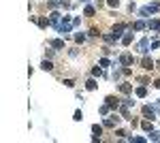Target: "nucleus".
<instances>
[{
	"label": "nucleus",
	"mask_w": 160,
	"mask_h": 143,
	"mask_svg": "<svg viewBox=\"0 0 160 143\" xmlns=\"http://www.w3.org/2000/svg\"><path fill=\"white\" fill-rule=\"evenodd\" d=\"M126 28H128L126 24H118V26H115V28H113V34H111V39H113V41H118V39H122V32L126 30Z\"/></svg>",
	"instance_id": "nucleus-1"
},
{
	"label": "nucleus",
	"mask_w": 160,
	"mask_h": 143,
	"mask_svg": "<svg viewBox=\"0 0 160 143\" xmlns=\"http://www.w3.org/2000/svg\"><path fill=\"white\" fill-rule=\"evenodd\" d=\"M132 62H135V58H132L130 53H122V56H120V64L122 66H130Z\"/></svg>",
	"instance_id": "nucleus-2"
},
{
	"label": "nucleus",
	"mask_w": 160,
	"mask_h": 143,
	"mask_svg": "<svg viewBox=\"0 0 160 143\" xmlns=\"http://www.w3.org/2000/svg\"><path fill=\"white\" fill-rule=\"evenodd\" d=\"M105 105H109L111 109H118V107H120V101H118L115 96H107V98H105Z\"/></svg>",
	"instance_id": "nucleus-3"
},
{
	"label": "nucleus",
	"mask_w": 160,
	"mask_h": 143,
	"mask_svg": "<svg viewBox=\"0 0 160 143\" xmlns=\"http://www.w3.org/2000/svg\"><path fill=\"white\" fill-rule=\"evenodd\" d=\"M118 122H120V118H118V115H111V118H107V120H105V126H107V128H113Z\"/></svg>",
	"instance_id": "nucleus-4"
},
{
	"label": "nucleus",
	"mask_w": 160,
	"mask_h": 143,
	"mask_svg": "<svg viewBox=\"0 0 160 143\" xmlns=\"http://www.w3.org/2000/svg\"><path fill=\"white\" fill-rule=\"evenodd\" d=\"M49 45L53 49H62V47H64V39H53V41H49Z\"/></svg>",
	"instance_id": "nucleus-5"
},
{
	"label": "nucleus",
	"mask_w": 160,
	"mask_h": 143,
	"mask_svg": "<svg viewBox=\"0 0 160 143\" xmlns=\"http://www.w3.org/2000/svg\"><path fill=\"white\" fill-rule=\"evenodd\" d=\"M143 115H147L149 120H154V115H156V111H154V107H149V105H145V107H143Z\"/></svg>",
	"instance_id": "nucleus-6"
},
{
	"label": "nucleus",
	"mask_w": 160,
	"mask_h": 143,
	"mask_svg": "<svg viewBox=\"0 0 160 143\" xmlns=\"http://www.w3.org/2000/svg\"><path fill=\"white\" fill-rule=\"evenodd\" d=\"M47 4H49V9H56V6H66V2H64V0H47Z\"/></svg>",
	"instance_id": "nucleus-7"
},
{
	"label": "nucleus",
	"mask_w": 160,
	"mask_h": 143,
	"mask_svg": "<svg viewBox=\"0 0 160 143\" xmlns=\"http://www.w3.org/2000/svg\"><path fill=\"white\" fill-rule=\"evenodd\" d=\"M141 64H143L145 70H152V68H154V60H152V58H143V62H141Z\"/></svg>",
	"instance_id": "nucleus-8"
},
{
	"label": "nucleus",
	"mask_w": 160,
	"mask_h": 143,
	"mask_svg": "<svg viewBox=\"0 0 160 143\" xmlns=\"http://www.w3.org/2000/svg\"><path fill=\"white\" fill-rule=\"evenodd\" d=\"M49 22H51V24L58 28V26H60V24H58V22H60V13H58V11H51V17H49Z\"/></svg>",
	"instance_id": "nucleus-9"
},
{
	"label": "nucleus",
	"mask_w": 160,
	"mask_h": 143,
	"mask_svg": "<svg viewBox=\"0 0 160 143\" xmlns=\"http://www.w3.org/2000/svg\"><path fill=\"white\" fill-rule=\"evenodd\" d=\"M120 111H122V118H124V120H132V118H130V111H128V105L120 107Z\"/></svg>",
	"instance_id": "nucleus-10"
},
{
	"label": "nucleus",
	"mask_w": 160,
	"mask_h": 143,
	"mask_svg": "<svg viewBox=\"0 0 160 143\" xmlns=\"http://www.w3.org/2000/svg\"><path fill=\"white\" fill-rule=\"evenodd\" d=\"M120 92L130 94V92H132V86H130V83H120Z\"/></svg>",
	"instance_id": "nucleus-11"
},
{
	"label": "nucleus",
	"mask_w": 160,
	"mask_h": 143,
	"mask_svg": "<svg viewBox=\"0 0 160 143\" xmlns=\"http://www.w3.org/2000/svg\"><path fill=\"white\" fill-rule=\"evenodd\" d=\"M135 94H137L139 98H145V96H147V90H145V86H141V88H137V90H135Z\"/></svg>",
	"instance_id": "nucleus-12"
},
{
	"label": "nucleus",
	"mask_w": 160,
	"mask_h": 143,
	"mask_svg": "<svg viewBox=\"0 0 160 143\" xmlns=\"http://www.w3.org/2000/svg\"><path fill=\"white\" fill-rule=\"evenodd\" d=\"M147 28H152V30H158V32H160V22H158V19L147 22Z\"/></svg>",
	"instance_id": "nucleus-13"
},
{
	"label": "nucleus",
	"mask_w": 160,
	"mask_h": 143,
	"mask_svg": "<svg viewBox=\"0 0 160 143\" xmlns=\"http://www.w3.org/2000/svg\"><path fill=\"white\" fill-rule=\"evenodd\" d=\"M130 28H132V30H143V28H147V24H145V22H135Z\"/></svg>",
	"instance_id": "nucleus-14"
},
{
	"label": "nucleus",
	"mask_w": 160,
	"mask_h": 143,
	"mask_svg": "<svg viewBox=\"0 0 160 143\" xmlns=\"http://www.w3.org/2000/svg\"><path fill=\"white\" fill-rule=\"evenodd\" d=\"M94 13H96V9H94V6H92V4H88V6H85V9H83V15H88V17H92V15H94Z\"/></svg>",
	"instance_id": "nucleus-15"
},
{
	"label": "nucleus",
	"mask_w": 160,
	"mask_h": 143,
	"mask_svg": "<svg viewBox=\"0 0 160 143\" xmlns=\"http://www.w3.org/2000/svg\"><path fill=\"white\" fill-rule=\"evenodd\" d=\"M41 68H43V70H51V68H53L51 60H43V62H41Z\"/></svg>",
	"instance_id": "nucleus-16"
},
{
	"label": "nucleus",
	"mask_w": 160,
	"mask_h": 143,
	"mask_svg": "<svg viewBox=\"0 0 160 143\" xmlns=\"http://www.w3.org/2000/svg\"><path fill=\"white\" fill-rule=\"evenodd\" d=\"M37 24L41 26V28H47V26H49L51 22H47V17H39V19H37Z\"/></svg>",
	"instance_id": "nucleus-17"
},
{
	"label": "nucleus",
	"mask_w": 160,
	"mask_h": 143,
	"mask_svg": "<svg viewBox=\"0 0 160 143\" xmlns=\"http://www.w3.org/2000/svg\"><path fill=\"white\" fill-rule=\"evenodd\" d=\"M147 45H149V41H147V39H143V41L139 43V51H143V53H145V51H147Z\"/></svg>",
	"instance_id": "nucleus-18"
},
{
	"label": "nucleus",
	"mask_w": 160,
	"mask_h": 143,
	"mask_svg": "<svg viewBox=\"0 0 160 143\" xmlns=\"http://www.w3.org/2000/svg\"><path fill=\"white\" fill-rule=\"evenodd\" d=\"M122 43H124V45H130V43H132V34H130V32L124 34V37H122Z\"/></svg>",
	"instance_id": "nucleus-19"
},
{
	"label": "nucleus",
	"mask_w": 160,
	"mask_h": 143,
	"mask_svg": "<svg viewBox=\"0 0 160 143\" xmlns=\"http://www.w3.org/2000/svg\"><path fill=\"white\" fill-rule=\"evenodd\" d=\"M141 128H143L145 132H152V130H154V126H152L149 122H141Z\"/></svg>",
	"instance_id": "nucleus-20"
},
{
	"label": "nucleus",
	"mask_w": 160,
	"mask_h": 143,
	"mask_svg": "<svg viewBox=\"0 0 160 143\" xmlns=\"http://www.w3.org/2000/svg\"><path fill=\"white\" fill-rule=\"evenodd\" d=\"M85 88H88V90H96V81H94V79H88V81H85Z\"/></svg>",
	"instance_id": "nucleus-21"
},
{
	"label": "nucleus",
	"mask_w": 160,
	"mask_h": 143,
	"mask_svg": "<svg viewBox=\"0 0 160 143\" xmlns=\"http://www.w3.org/2000/svg\"><path fill=\"white\" fill-rule=\"evenodd\" d=\"M73 120H75V122H81V120H83V113H81V109H77V111H75Z\"/></svg>",
	"instance_id": "nucleus-22"
},
{
	"label": "nucleus",
	"mask_w": 160,
	"mask_h": 143,
	"mask_svg": "<svg viewBox=\"0 0 160 143\" xmlns=\"http://www.w3.org/2000/svg\"><path fill=\"white\" fill-rule=\"evenodd\" d=\"M92 132H94V135H103V126H98V124H94V126H92Z\"/></svg>",
	"instance_id": "nucleus-23"
},
{
	"label": "nucleus",
	"mask_w": 160,
	"mask_h": 143,
	"mask_svg": "<svg viewBox=\"0 0 160 143\" xmlns=\"http://www.w3.org/2000/svg\"><path fill=\"white\" fill-rule=\"evenodd\" d=\"M149 139H152V141H160V132L152 130V132H149Z\"/></svg>",
	"instance_id": "nucleus-24"
},
{
	"label": "nucleus",
	"mask_w": 160,
	"mask_h": 143,
	"mask_svg": "<svg viewBox=\"0 0 160 143\" xmlns=\"http://www.w3.org/2000/svg\"><path fill=\"white\" fill-rule=\"evenodd\" d=\"M75 41H77V43H83V41H85V34L77 32V34H75Z\"/></svg>",
	"instance_id": "nucleus-25"
},
{
	"label": "nucleus",
	"mask_w": 160,
	"mask_h": 143,
	"mask_svg": "<svg viewBox=\"0 0 160 143\" xmlns=\"http://www.w3.org/2000/svg\"><path fill=\"white\" fill-rule=\"evenodd\" d=\"M107 4L113 6V9H118V6H120V0H107Z\"/></svg>",
	"instance_id": "nucleus-26"
},
{
	"label": "nucleus",
	"mask_w": 160,
	"mask_h": 143,
	"mask_svg": "<svg viewBox=\"0 0 160 143\" xmlns=\"http://www.w3.org/2000/svg\"><path fill=\"white\" fill-rule=\"evenodd\" d=\"M92 75H94V77H98V75H103V70H100L98 66H94V68H92Z\"/></svg>",
	"instance_id": "nucleus-27"
},
{
	"label": "nucleus",
	"mask_w": 160,
	"mask_h": 143,
	"mask_svg": "<svg viewBox=\"0 0 160 143\" xmlns=\"http://www.w3.org/2000/svg\"><path fill=\"white\" fill-rule=\"evenodd\" d=\"M109 109H111L109 105H103V107H100V113H103V115H107V113H109Z\"/></svg>",
	"instance_id": "nucleus-28"
},
{
	"label": "nucleus",
	"mask_w": 160,
	"mask_h": 143,
	"mask_svg": "<svg viewBox=\"0 0 160 143\" xmlns=\"http://www.w3.org/2000/svg\"><path fill=\"white\" fill-rule=\"evenodd\" d=\"M64 86H66V88H73L75 81H73V79H64Z\"/></svg>",
	"instance_id": "nucleus-29"
},
{
	"label": "nucleus",
	"mask_w": 160,
	"mask_h": 143,
	"mask_svg": "<svg viewBox=\"0 0 160 143\" xmlns=\"http://www.w3.org/2000/svg\"><path fill=\"white\" fill-rule=\"evenodd\" d=\"M124 105H128V107H132V105H135V101H132V98H124Z\"/></svg>",
	"instance_id": "nucleus-30"
},
{
	"label": "nucleus",
	"mask_w": 160,
	"mask_h": 143,
	"mask_svg": "<svg viewBox=\"0 0 160 143\" xmlns=\"http://www.w3.org/2000/svg\"><path fill=\"white\" fill-rule=\"evenodd\" d=\"M113 79H115V81L120 79V70H118V68H113Z\"/></svg>",
	"instance_id": "nucleus-31"
},
{
	"label": "nucleus",
	"mask_w": 160,
	"mask_h": 143,
	"mask_svg": "<svg viewBox=\"0 0 160 143\" xmlns=\"http://www.w3.org/2000/svg\"><path fill=\"white\" fill-rule=\"evenodd\" d=\"M109 64H111V62L107 60V58H103V60H100V66H109Z\"/></svg>",
	"instance_id": "nucleus-32"
},
{
	"label": "nucleus",
	"mask_w": 160,
	"mask_h": 143,
	"mask_svg": "<svg viewBox=\"0 0 160 143\" xmlns=\"http://www.w3.org/2000/svg\"><path fill=\"white\" fill-rule=\"evenodd\" d=\"M154 86H156V88H160V79H156V81H154Z\"/></svg>",
	"instance_id": "nucleus-33"
},
{
	"label": "nucleus",
	"mask_w": 160,
	"mask_h": 143,
	"mask_svg": "<svg viewBox=\"0 0 160 143\" xmlns=\"http://www.w3.org/2000/svg\"><path fill=\"white\" fill-rule=\"evenodd\" d=\"M156 66H158V70H160V60H158V62H156Z\"/></svg>",
	"instance_id": "nucleus-34"
},
{
	"label": "nucleus",
	"mask_w": 160,
	"mask_h": 143,
	"mask_svg": "<svg viewBox=\"0 0 160 143\" xmlns=\"http://www.w3.org/2000/svg\"><path fill=\"white\" fill-rule=\"evenodd\" d=\"M79 2H88V0H79Z\"/></svg>",
	"instance_id": "nucleus-35"
}]
</instances>
